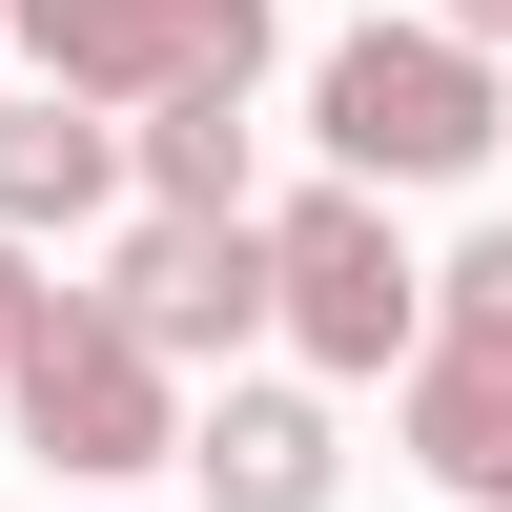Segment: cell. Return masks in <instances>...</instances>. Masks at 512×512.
<instances>
[{"label":"cell","mask_w":512,"mask_h":512,"mask_svg":"<svg viewBox=\"0 0 512 512\" xmlns=\"http://www.w3.org/2000/svg\"><path fill=\"white\" fill-rule=\"evenodd\" d=\"M431 21H451V41H512V0H431Z\"/></svg>","instance_id":"obj_12"},{"label":"cell","mask_w":512,"mask_h":512,"mask_svg":"<svg viewBox=\"0 0 512 512\" xmlns=\"http://www.w3.org/2000/svg\"><path fill=\"white\" fill-rule=\"evenodd\" d=\"M0 390H21V451H41V472H82V492L185 451V410H164V349H144L123 308H62L21 369H0Z\"/></svg>","instance_id":"obj_4"},{"label":"cell","mask_w":512,"mask_h":512,"mask_svg":"<svg viewBox=\"0 0 512 512\" xmlns=\"http://www.w3.org/2000/svg\"><path fill=\"white\" fill-rule=\"evenodd\" d=\"M41 328H62V287H41V267H21V226H0V369H21Z\"/></svg>","instance_id":"obj_11"},{"label":"cell","mask_w":512,"mask_h":512,"mask_svg":"<svg viewBox=\"0 0 512 512\" xmlns=\"http://www.w3.org/2000/svg\"><path fill=\"white\" fill-rule=\"evenodd\" d=\"M185 472L226 492V512H328V410H308V390H226V410L185 431Z\"/></svg>","instance_id":"obj_8"},{"label":"cell","mask_w":512,"mask_h":512,"mask_svg":"<svg viewBox=\"0 0 512 512\" xmlns=\"http://www.w3.org/2000/svg\"><path fill=\"white\" fill-rule=\"evenodd\" d=\"M267 328H287L308 369H410V349H431V267L390 246V185L328 164V185L267 205Z\"/></svg>","instance_id":"obj_2"},{"label":"cell","mask_w":512,"mask_h":512,"mask_svg":"<svg viewBox=\"0 0 512 512\" xmlns=\"http://www.w3.org/2000/svg\"><path fill=\"white\" fill-rule=\"evenodd\" d=\"M431 328H512V226H472V246L431 267Z\"/></svg>","instance_id":"obj_10"},{"label":"cell","mask_w":512,"mask_h":512,"mask_svg":"<svg viewBox=\"0 0 512 512\" xmlns=\"http://www.w3.org/2000/svg\"><path fill=\"white\" fill-rule=\"evenodd\" d=\"M103 185H144V164H123V103H82V82H41V103H0V226H82V205Z\"/></svg>","instance_id":"obj_7"},{"label":"cell","mask_w":512,"mask_h":512,"mask_svg":"<svg viewBox=\"0 0 512 512\" xmlns=\"http://www.w3.org/2000/svg\"><path fill=\"white\" fill-rule=\"evenodd\" d=\"M308 144L349 164V185H451V164L512 144V82H492V41H451V21H349L328 82H308Z\"/></svg>","instance_id":"obj_1"},{"label":"cell","mask_w":512,"mask_h":512,"mask_svg":"<svg viewBox=\"0 0 512 512\" xmlns=\"http://www.w3.org/2000/svg\"><path fill=\"white\" fill-rule=\"evenodd\" d=\"M123 164H144V205H246V82L144 103V123H123Z\"/></svg>","instance_id":"obj_9"},{"label":"cell","mask_w":512,"mask_h":512,"mask_svg":"<svg viewBox=\"0 0 512 512\" xmlns=\"http://www.w3.org/2000/svg\"><path fill=\"white\" fill-rule=\"evenodd\" d=\"M0 62H21V21H0Z\"/></svg>","instance_id":"obj_13"},{"label":"cell","mask_w":512,"mask_h":512,"mask_svg":"<svg viewBox=\"0 0 512 512\" xmlns=\"http://www.w3.org/2000/svg\"><path fill=\"white\" fill-rule=\"evenodd\" d=\"M103 308L144 328L164 369L246 349V328H267V226H246V205H144V226H123V267H103Z\"/></svg>","instance_id":"obj_5"},{"label":"cell","mask_w":512,"mask_h":512,"mask_svg":"<svg viewBox=\"0 0 512 512\" xmlns=\"http://www.w3.org/2000/svg\"><path fill=\"white\" fill-rule=\"evenodd\" d=\"M21 21L41 82H82V103H185V82H267V0H0Z\"/></svg>","instance_id":"obj_3"},{"label":"cell","mask_w":512,"mask_h":512,"mask_svg":"<svg viewBox=\"0 0 512 512\" xmlns=\"http://www.w3.org/2000/svg\"><path fill=\"white\" fill-rule=\"evenodd\" d=\"M410 472L512 512V328H431L410 349Z\"/></svg>","instance_id":"obj_6"}]
</instances>
